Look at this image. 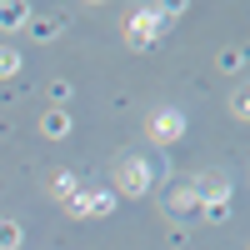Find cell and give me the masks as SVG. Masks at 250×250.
<instances>
[{
	"label": "cell",
	"instance_id": "3",
	"mask_svg": "<svg viewBox=\"0 0 250 250\" xmlns=\"http://www.w3.org/2000/svg\"><path fill=\"white\" fill-rule=\"evenodd\" d=\"M10 70H15V55H10V50H0V75H10Z\"/></svg>",
	"mask_w": 250,
	"mask_h": 250
},
{
	"label": "cell",
	"instance_id": "1",
	"mask_svg": "<svg viewBox=\"0 0 250 250\" xmlns=\"http://www.w3.org/2000/svg\"><path fill=\"white\" fill-rule=\"evenodd\" d=\"M175 130H180L175 115H160V120H155V135H175Z\"/></svg>",
	"mask_w": 250,
	"mask_h": 250
},
{
	"label": "cell",
	"instance_id": "2",
	"mask_svg": "<svg viewBox=\"0 0 250 250\" xmlns=\"http://www.w3.org/2000/svg\"><path fill=\"white\" fill-rule=\"evenodd\" d=\"M15 240H20V230H15V225H0V250H10Z\"/></svg>",
	"mask_w": 250,
	"mask_h": 250
}]
</instances>
